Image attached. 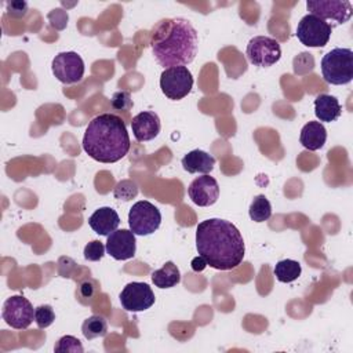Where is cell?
Here are the masks:
<instances>
[{
	"mask_svg": "<svg viewBox=\"0 0 353 353\" xmlns=\"http://www.w3.org/2000/svg\"><path fill=\"white\" fill-rule=\"evenodd\" d=\"M7 14L11 17L21 18L28 12V4L25 1H7L6 3Z\"/></svg>",
	"mask_w": 353,
	"mask_h": 353,
	"instance_id": "29",
	"label": "cell"
},
{
	"mask_svg": "<svg viewBox=\"0 0 353 353\" xmlns=\"http://www.w3.org/2000/svg\"><path fill=\"white\" fill-rule=\"evenodd\" d=\"M196 248L207 265L218 270L237 268L245 254L240 230L221 218H210L197 225Z\"/></svg>",
	"mask_w": 353,
	"mask_h": 353,
	"instance_id": "1",
	"label": "cell"
},
{
	"mask_svg": "<svg viewBox=\"0 0 353 353\" xmlns=\"http://www.w3.org/2000/svg\"><path fill=\"white\" fill-rule=\"evenodd\" d=\"M131 128L138 142H146L159 135L161 124L159 116L154 112L145 110L132 117Z\"/></svg>",
	"mask_w": 353,
	"mask_h": 353,
	"instance_id": "15",
	"label": "cell"
},
{
	"mask_svg": "<svg viewBox=\"0 0 353 353\" xmlns=\"http://www.w3.org/2000/svg\"><path fill=\"white\" fill-rule=\"evenodd\" d=\"M54 350L57 353H83L84 347L76 336L65 335L58 339V342L54 346Z\"/></svg>",
	"mask_w": 353,
	"mask_h": 353,
	"instance_id": "24",
	"label": "cell"
},
{
	"mask_svg": "<svg viewBox=\"0 0 353 353\" xmlns=\"http://www.w3.org/2000/svg\"><path fill=\"white\" fill-rule=\"evenodd\" d=\"M110 106L114 110L127 112L132 108V98L128 91H117L110 98Z\"/></svg>",
	"mask_w": 353,
	"mask_h": 353,
	"instance_id": "27",
	"label": "cell"
},
{
	"mask_svg": "<svg viewBox=\"0 0 353 353\" xmlns=\"http://www.w3.org/2000/svg\"><path fill=\"white\" fill-rule=\"evenodd\" d=\"M88 225L95 233L101 236H109L119 228L120 216L113 208L101 207L88 218Z\"/></svg>",
	"mask_w": 353,
	"mask_h": 353,
	"instance_id": "16",
	"label": "cell"
},
{
	"mask_svg": "<svg viewBox=\"0 0 353 353\" xmlns=\"http://www.w3.org/2000/svg\"><path fill=\"white\" fill-rule=\"evenodd\" d=\"M188 194L192 201L200 207L212 205L219 197V185L215 178L204 174L192 181L188 188Z\"/></svg>",
	"mask_w": 353,
	"mask_h": 353,
	"instance_id": "14",
	"label": "cell"
},
{
	"mask_svg": "<svg viewBox=\"0 0 353 353\" xmlns=\"http://www.w3.org/2000/svg\"><path fill=\"white\" fill-rule=\"evenodd\" d=\"M54 76L63 84L79 83L84 76V62L74 51L59 52L51 63Z\"/></svg>",
	"mask_w": 353,
	"mask_h": 353,
	"instance_id": "9",
	"label": "cell"
},
{
	"mask_svg": "<svg viewBox=\"0 0 353 353\" xmlns=\"http://www.w3.org/2000/svg\"><path fill=\"white\" fill-rule=\"evenodd\" d=\"M215 165V159L200 149L190 150L188 154L182 157V167L185 171L190 174H208L212 171Z\"/></svg>",
	"mask_w": 353,
	"mask_h": 353,
	"instance_id": "17",
	"label": "cell"
},
{
	"mask_svg": "<svg viewBox=\"0 0 353 353\" xmlns=\"http://www.w3.org/2000/svg\"><path fill=\"white\" fill-rule=\"evenodd\" d=\"M161 223L160 210L148 200L137 201L128 212V225L137 236H148L159 229Z\"/></svg>",
	"mask_w": 353,
	"mask_h": 353,
	"instance_id": "5",
	"label": "cell"
},
{
	"mask_svg": "<svg viewBox=\"0 0 353 353\" xmlns=\"http://www.w3.org/2000/svg\"><path fill=\"white\" fill-rule=\"evenodd\" d=\"M193 87V76L186 66L165 68L160 76L163 94L174 101L185 98Z\"/></svg>",
	"mask_w": 353,
	"mask_h": 353,
	"instance_id": "6",
	"label": "cell"
},
{
	"mask_svg": "<svg viewBox=\"0 0 353 353\" xmlns=\"http://www.w3.org/2000/svg\"><path fill=\"white\" fill-rule=\"evenodd\" d=\"M113 194H114V197L119 199V200L128 201V200L137 197V194H138V186H137V183H135L134 181H131V179H123V181H120V182L114 186Z\"/></svg>",
	"mask_w": 353,
	"mask_h": 353,
	"instance_id": "25",
	"label": "cell"
},
{
	"mask_svg": "<svg viewBox=\"0 0 353 353\" xmlns=\"http://www.w3.org/2000/svg\"><path fill=\"white\" fill-rule=\"evenodd\" d=\"M55 320V313L50 305H40L34 309V321L39 328L50 327Z\"/></svg>",
	"mask_w": 353,
	"mask_h": 353,
	"instance_id": "26",
	"label": "cell"
},
{
	"mask_svg": "<svg viewBox=\"0 0 353 353\" xmlns=\"http://www.w3.org/2000/svg\"><path fill=\"white\" fill-rule=\"evenodd\" d=\"M245 55L252 65L269 68L280 59L281 47L276 39L268 36H255L247 44Z\"/></svg>",
	"mask_w": 353,
	"mask_h": 353,
	"instance_id": "8",
	"label": "cell"
},
{
	"mask_svg": "<svg viewBox=\"0 0 353 353\" xmlns=\"http://www.w3.org/2000/svg\"><path fill=\"white\" fill-rule=\"evenodd\" d=\"M97 291H98V284L91 279L81 281L79 285V295L83 298H92Z\"/></svg>",
	"mask_w": 353,
	"mask_h": 353,
	"instance_id": "30",
	"label": "cell"
},
{
	"mask_svg": "<svg viewBox=\"0 0 353 353\" xmlns=\"http://www.w3.org/2000/svg\"><path fill=\"white\" fill-rule=\"evenodd\" d=\"M323 79L328 84H347L353 79V51L350 48H334L321 59Z\"/></svg>",
	"mask_w": 353,
	"mask_h": 353,
	"instance_id": "4",
	"label": "cell"
},
{
	"mask_svg": "<svg viewBox=\"0 0 353 353\" xmlns=\"http://www.w3.org/2000/svg\"><path fill=\"white\" fill-rule=\"evenodd\" d=\"M197 32L185 18H165L152 29L150 48L164 68L189 65L197 54Z\"/></svg>",
	"mask_w": 353,
	"mask_h": 353,
	"instance_id": "2",
	"label": "cell"
},
{
	"mask_svg": "<svg viewBox=\"0 0 353 353\" xmlns=\"http://www.w3.org/2000/svg\"><path fill=\"white\" fill-rule=\"evenodd\" d=\"M106 252L116 261H125L135 255L137 240L132 230L116 229L108 236Z\"/></svg>",
	"mask_w": 353,
	"mask_h": 353,
	"instance_id": "13",
	"label": "cell"
},
{
	"mask_svg": "<svg viewBox=\"0 0 353 353\" xmlns=\"http://www.w3.org/2000/svg\"><path fill=\"white\" fill-rule=\"evenodd\" d=\"M1 316L10 327L15 330H25L34 319V309L29 299L21 295H14L4 302Z\"/></svg>",
	"mask_w": 353,
	"mask_h": 353,
	"instance_id": "10",
	"label": "cell"
},
{
	"mask_svg": "<svg viewBox=\"0 0 353 353\" xmlns=\"http://www.w3.org/2000/svg\"><path fill=\"white\" fill-rule=\"evenodd\" d=\"M301 265L294 259H283L279 261L273 269L276 279L281 283H291L301 276Z\"/></svg>",
	"mask_w": 353,
	"mask_h": 353,
	"instance_id": "21",
	"label": "cell"
},
{
	"mask_svg": "<svg viewBox=\"0 0 353 353\" xmlns=\"http://www.w3.org/2000/svg\"><path fill=\"white\" fill-rule=\"evenodd\" d=\"M306 8L312 15L320 19H331L336 23H345L352 17V4L346 0H307Z\"/></svg>",
	"mask_w": 353,
	"mask_h": 353,
	"instance_id": "11",
	"label": "cell"
},
{
	"mask_svg": "<svg viewBox=\"0 0 353 353\" xmlns=\"http://www.w3.org/2000/svg\"><path fill=\"white\" fill-rule=\"evenodd\" d=\"M105 245L99 240H92L84 247V258L88 261H99L105 255Z\"/></svg>",
	"mask_w": 353,
	"mask_h": 353,
	"instance_id": "28",
	"label": "cell"
},
{
	"mask_svg": "<svg viewBox=\"0 0 353 353\" xmlns=\"http://www.w3.org/2000/svg\"><path fill=\"white\" fill-rule=\"evenodd\" d=\"M81 332H83L84 338L88 341L95 339L98 336H105L108 332V323H106L105 317H102L99 314L90 316L88 319H85L83 321Z\"/></svg>",
	"mask_w": 353,
	"mask_h": 353,
	"instance_id": "22",
	"label": "cell"
},
{
	"mask_svg": "<svg viewBox=\"0 0 353 353\" xmlns=\"http://www.w3.org/2000/svg\"><path fill=\"white\" fill-rule=\"evenodd\" d=\"M250 218L254 222H265L272 215V205L269 200L265 197V194H258L254 197L250 210H248Z\"/></svg>",
	"mask_w": 353,
	"mask_h": 353,
	"instance_id": "23",
	"label": "cell"
},
{
	"mask_svg": "<svg viewBox=\"0 0 353 353\" xmlns=\"http://www.w3.org/2000/svg\"><path fill=\"white\" fill-rule=\"evenodd\" d=\"M332 26L316 15H305L296 26V37L306 47H324L331 37Z\"/></svg>",
	"mask_w": 353,
	"mask_h": 353,
	"instance_id": "7",
	"label": "cell"
},
{
	"mask_svg": "<svg viewBox=\"0 0 353 353\" xmlns=\"http://www.w3.org/2000/svg\"><path fill=\"white\" fill-rule=\"evenodd\" d=\"M299 141L307 150H317L327 141V130L320 121H309L301 130Z\"/></svg>",
	"mask_w": 353,
	"mask_h": 353,
	"instance_id": "18",
	"label": "cell"
},
{
	"mask_svg": "<svg viewBox=\"0 0 353 353\" xmlns=\"http://www.w3.org/2000/svg\"><path fill=\"white\" fill-rule=\"evenodd\" d=\"M342 113L338 99L328 94H320L314 99V114L320 121H335Z\"/></svg>",
	"mask_w": 353,
	"mask_h": 353,
	"instance_id": "19",
	"label": "cell"
},
{
	"mask_svg": "<svg viewBox=\"0 0 353 353\" xmlns=\"http://www.w3.org/2000/svg\"><path fill=\"white\" fill-rule=\"evenodd\" d=\"M205 266H207V262H205L200 255L196 256V258H193V261H192V269H193L194 272H201Z\"/></svg>",
	"mask_w": 353,
	"mask_h": 353,
	"instance_id": "31",
	"label": "cell"
},
{
	"mask_svg": "<svg viewBox=\"0 0 353 353\" xmlns=\"http://www.w3.org/2000/svg\"><path fill=\"white\" fill-rule=\"evenodd\" d=\"M121 306L128 312H143L154 303V294L146 283H128L120 292Z\"/></svg>",
	"mask_w": 353,
	"mask_h": 353,
	"instance_id": "12",
	"label": "cell"
},
{
	"mask_svg": "<svg viewBox=\"0 0 353 353\" xmlns=\"http://www.w3.org/2000/svg\"><path fill=\"white\" fill-rule=\"evenodd\" d=\"M83 149L95 161H119L130 150V137L124 121L112 113L94 117L84 131Z\"/></svg>",
	"mask_w": 353,
	"mask_h": 353,
	"instance_id": "3",
	"label": "cell"
},
{
	"mask_svg": "<svg viewBox=\"0 0 353 353\" xmlns=\"http://www.w3.org/2000/svg\"><path fill=\"white\" fill-rule=\"evenodd\" d=\"M152 281L159 288H171L181 281V273L171 261L165 262L160 269L152 272Z\"/></svg>",
	"mask_w": 353,
	"mask_h": 353,
	"instance_id": "20",
	"label": "cell"
}]
</instances>
